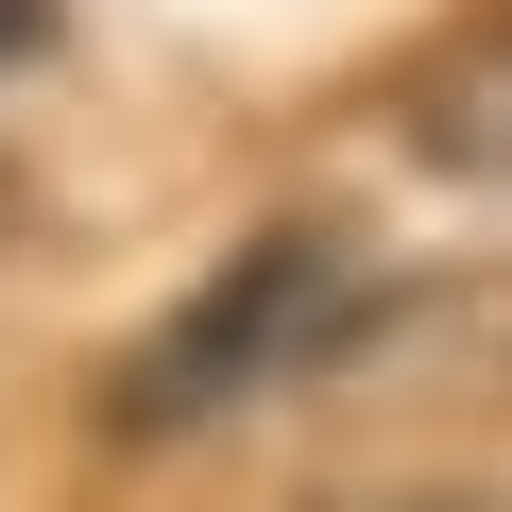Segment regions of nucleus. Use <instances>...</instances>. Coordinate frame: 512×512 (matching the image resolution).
Listing matches in <instances>:
<instances>
[{"label":"nucleus","instance_id":"obj_1","mask_svg":"<svg viewBox=\"0 0 512 512\" xmlns=\"http://www.w3.org/2000/svg\"><path fill=\"white\" fill-rule=\"evenodd\" d=\"M359 325V239L342 222H256L222 274L120 359V427H205V410H239V393H274V376H325V342Z\"/></svg>","mask_w":512,"mask_h":512},{"label":"nucleus","instance_id":"obj_2","mask_svg":"<svg viewBox=\"0 0 512 512\" xmlns=\"http://www.w3.org/2000/svg\"><path fill=\"white\" fill-rule=\"evenodd\" d=\"M393 137H410L427 171H461V188H512V0L461 18V35L393 86Z\"/></svg>","mask_w":512,"mask_h":512},{"label":"nucleus","instance_id":"obj_3","mask_svg":"<svg viewBox=\"0 0 512 512\" xmlns=\"http://www.w3.org/2000/svg\"><path fill=\"white\" fill-rule=\"evenodd\" d=\"M52 52V0H0V69H35Z\"/></svg>","mask_w":512,"mask_h":512},{"label":"nucleus","instance_id":"obj_4","mask_svg":"<svg viewBox=\"0 0 512 512\" xmlns=\"http://www.w3.org/2000/svg\"><path fill=\"white\" fill-rule=\"evenodd\" d=\"M0 222H18V171H0Z\"/></svg>","mask_w":512,"mask_h":512}]
</instances>
